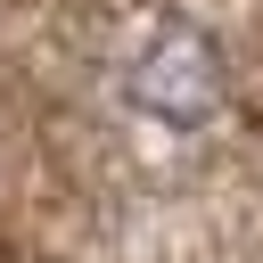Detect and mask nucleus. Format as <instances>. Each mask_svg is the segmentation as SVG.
I'll use <instances>...</instances> for the list:
<instances>
[{"instance_id": "1", "label": "nucleus", "mask_w": 263, "mask_h": 263, "mask_svg": "<svg viewBox=\"0 0 263 263\" xmlns=\"http://www.w3.org/2000/svg\"><path fill=\"white\" fill-rule=\"evenodd\" d=\"M123 99H132L148 123H164V132H197V123L222 115L230 66H222L214 33H197V25L173 16V25H148V33L132 41V58H123Z\"/></svg>"}]
</instances>
